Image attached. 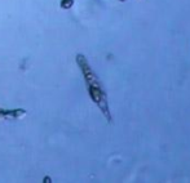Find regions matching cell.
Returning a JSON list of instances; mask_svg holds the SVG:
<instances>
[{"mask_svg": "<svg viewBox=\"0 0 190 183\" xmlns=\"http://www.w3.org/2000/svg\"><path fill=\"white\" fill-rule=\"evenodd\" d=\"M72 4H74V0H62V2H61V6H62L63 9L71 8Z\"/></svg>", "mask_w": 190, "mask_h": 183, "instance_id": "cell-2", "label": "cell"}, {"mask_svg": "<svg viewBox=\"0 0 190 183\" xmlns=\"http://www.w3.org/2000/svg\"><path fill=\"white\" fill-rule=\"evenodd\" d=\"M120 2H126V0H120Z\"/></svg>", "mask_w": 190, "mask_h": 183, "instance_id": "cell-3", "label": "cell"}, {"mask_svg": "<svg viewBox=\"0 0 190 183\" xmlns=\"http://www.w3.org/2000/svg\"><path fill=\"white\" fill-rule=\"evenodd\" d=\"M78 62L80 64V67L83 69V72H84V76H85V80H87V84H88V89H89V94H91L92 99L96 102V103L98 105V107L104 111L107 120H111L110 112H109V110H107L106 94H105L104 90H102V88H101V85L98 83L96 75L93 74V71L91 70V67L88 66V63H87L85 58L83 56L78 57Z\"/></svg>", "mask_w": 190, "mask_h": 183, "instance_id": "cell-1", "label": "cell"}]
</instances>
